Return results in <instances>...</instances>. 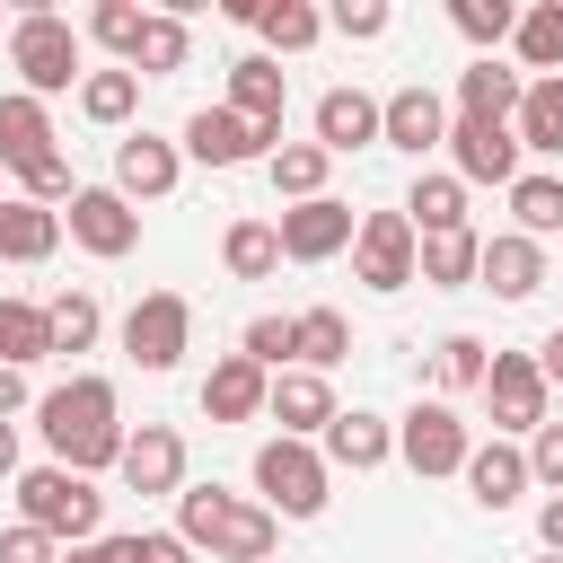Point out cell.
Returning a JSON list of instances; mask_svg holds the SVG:
<instances>
[{
  "instance_id": "6da1fadb",
  "label": "cell",
  "mask_w": 563,
  "mask_h": 563,
  "mask_svg": "<svg viewBox=\"0 0 563 563\" xmlns=\"http://www.w3.org/2000/svg\"><path fill=\"white\" fill-rule=\"evenodd\" d=\"M35 431H44V449H53V466H70V475H106V466H123V413H114V387L106 378H70V387H44L35 396Z\"/></svg>"
},
{
  "instance_id": "7a4b0ae2",
  "label": "cell",
  "mask_w": 563,
  "mask_h": 563,
  "mask_svg": "<svg viewBox=\"0 0 563 563\" xmlns=\"http://www.w3.org/2000/svg\"><path fill=\"white\" fill-rule=\"evenodd\" d=\"M176 537H185L194 554H211V563H273L282 519H273L264 501L220 493V484H185V493H176Z\"/></svg>"
},
{
  "instance_id": "3957f363",
  "label": "cell",
  "mask_w": 563,
  "mask_h": 563,
  "mask_svg": "<svg viewBox=\"0 0 563 563\" xmlns=\"http://www.w3.org/2000/svg\"><path fill=\"white\" fill-rule=\"evenodd\" d=\"M18 519L44 528L53 545H97L106 537V493L70 466H26L18 475Z\"/></svg>"
},
{
  "instance_id": "277c9868",
  "label": "cell",
  "mask_w": 563,
  "mask_h": 563,
  "mask_svg": "<svg viewBox=\"0 0 563 563\" xmlns=\"http://www.w3.org/2000/svg\"><path fill=\"white\" fill-rule=\"evenodd\" d=\"M9 70H18L26 97H62L70 79H88V44H79L70 18H53V9H18V18H9Z\"/></svg>"
},
{
  "instance_id": "5b68a950",
  "label": "cell",
  "mask_w": 563,
  "mask_h": 563,
  "mask_svg": "<svg viewBox=\"0 0 563 563\" xmlns=\"http://www.w3.org/2000/svg\"><path fill=\"white\" fill-rule=\"evenodd\" d=\"M334 466H325V449L317 440H264L255 449V493H264V510L273 519H317L334 493Z\"/></svg>"
},
{
  "instance_id": "8992f818",
  "label": "cell",
  "mask_w": 563,
  "mask_h": 563,
  "mask_svg": "<svg viewBox=\"0 0 563 563\" xmlns=\"http://www.w3.org/2000/svg\"><path fill=\"white\" fill-rule=\"evenodd\" d=\"M352 282H361V290H405V282H422V238H413L405 211H361Z\"/></svg>"
},
{
  "instance_id": "52a82bcc",
  "label": "cell",
  "mask_w": 563,
  "mask_h": 563,
  "mask_svg": "<svg viewBox=\"0 0 563 563\" xmlns=\"http://www.w3.org/2000/svg\"><path fill=\"white\" fill-rule=\"evenodd\" d=\"M484 405H493V431H501V440H519V431L537 440V431L554 422V413H545L554 387H545L537 352H493V369H484Z\"/></svg>"
},
{
  "instance_id": "ba28073f",
  "label": "cell",
  "mask_w": 563,
  "mask_h": 563,
  "mask_svg": "<svg viewBox=\"0 0 563 563\" xmlns=\"http://www.w3.org/2000/svg\"><path fill=\"white\" fill-rule=\"evenodd\" d=\"M185 343H194V308H185V290H141L132 299V317H123V352H132V369H176L185 361Z\"/></svg>"
},
{
  "instance_id": "9c48e42d",
  "label": "cell",
  "mask_w": 563,
  "mask_h": 563,
  "mask_svg": "<svg viewBox=\"0 0 563 563\" xmlns=\"http://www.w3.org/2000/svg\"><path fill=\"white\" fill-rule=\"evenodd\" d=\"M396 457H405L413 475H466L475 431H466V413H457V405H413V413L396 422Z\"/></svg>"
},
{
  "instance_id": "30bf717a",
  "label": "cell",
  "mask_w": 563,
  "mask_h": 563,
  "mask_svg": "<svg viewBox=\"0 0 563 563\" xmlns=\"http://www.w3.org/2000/svg\"><path fill=\"white\" fill-rule=\"evenodd\" d=\"M449 176L457 185H519V132L510 123H475V114H457L449 123Z\"/></svg>"
},
{
  "instance_id": "8fae6325",
  "label": "cell",
  "mask_w": 563,
  "mask_h": 563,
  "mask_svg": "<svg viewBox=\"0 0 563 563\" xmlns=\"http://www.w3.org/2000/svg\"><path fill=\"white\" fill-rule=\"evenodd\" d=\"M62 229H70L88 255H106V264L141 246V211H132L114 185H79V194H70V211H62Z\"/></svg>"
},
{
  "instance_id": "7c38bea8",
  "label": "cell",
  "mask_w": 563,
  "mask_h": 563,
  "mask_svg": "<svg viewBox=\"0 0 563 563\" xmlns=\"http://www.w3.org/2000/svg\"><path fill=\"white\" fill-rule=\"evenodd\" d=\"M273 229H282V264H325V255H343V246L361 238L352 202H334V194H317V202H290Z\"/></svg>"
},
{
  "instance_id": "4fadbf2b",
  "label": "cell",
  "mask_w": 563,
  "mask_h": 563,
  "mask_svg": "<svg viewBox=\"0 0 563 563\" xmlns=\"http://www.w3.org/2000/svg\"><path fill=\"white\" fill-rule=\"evenodd\" d=\"M282 141L273 132H255L246 114H229V106H194L185 114V158H202V167H246V158H273Z\"/></svg>"
},
{
  "instance_id": "5bb4252c",
  "label": "cell",
  "mask_w": 563,
  "mask_h": 563,
  "mask_svg": "<svg viewBox=\"0 0 563 563\" xmlns=\"http://www.w3.org/2000/svg\"><path fill=\"white\" fill-rule=\"evenodd\" d=\"M185 176V141H158V132H123L114 141V194L123 202H167Z\"/></svg>"
},
{
  "instance_id": "9a60e30c",
  "label": "cell",
  "mask_w": 563,
  "mask_h": 563,
  "mask_svg": "<svg viewBox=\"0 0 563 563\" xmlns=\"http://www.w3.org/2000/svg\"><path fill=\"white\" fill-rule=\"evenodd\" d=\"M387 132V97H361V88H325L317 97V150L325 158H352Z\"/></svg>"
},
{
  "instance_id": "2e32d148",
  "label": "cell",
  "mask_w": 563,
  "mask_h": 563,
  "mask_svg": "<svg viewBox=\"0 0 563 563\" xmlns=\"http://www.w3.org/2000/svg\"><path fill=\"white\" fill-rule=\"evenodd\" d=\"M264 405H273V369H255L246 352H220L211 378H202V413L211 422H255Z\"/></svg>"
},
{
  "instance_id": "e0dca14e",
  "label": "cell",
  "mask_w": 563,
  "mask_h": 563,
  "mask_svg": "<svg viewBox=\"0 0 563 563\" xmlns=\"http://www.w3.org/2000/svg\"><path fill=\"white\" fill-rule=\"evenodd\" d=\"M282 106H290L282 62H273V53H238V62H229V114H246L255 132H273V141H282Z\"/></svg>"
},
{
  "instance_id": "ac0fdd59",
  "label": "cell",
  "mask_w": 563,
  "mask_h": 563,
  "mask_svg": "<svg viewBox=\"0 0 563 563\" xmlns=\"http://www.w3.org/2000/svg\"><path fill=\"white\" fill-rule=\"evenodd\" d=\"M475 282H484L493 299H537V290H545V246H537V238H519V229H501V238H484Z\"/></svg>"
},
{
  "instance_id": "d6986e66",
  "label": "cell",
  "mask_w": 563,
  "mask_h": 563,
  "mask_svg": "<svg viewBox=\"0 0 563 563\" xmlns=\"http://www.w3.org/2000/svg\"><path fill=\"white\" fill-rule=\"evenodd\" d=\"M264 413L282 422V440H325V422H334L343 405H334V387H325L317 369H282V378H273V405H264Z\"/></svg>"
},
{
  "instance_id": "ffe728a7",
  "label": "cell",
  "mask_w": 563,
  "mask_h": 563,
  "mask_svg": "<svg viewBox=\"0 0 563 563\" xmlns=\"http://www.w3.org/2000/svg\"><path fill=\"white\" fill-rule=\"evenodd\" d=\"M132 493H185V440L167 431V422H141L132 440H123V466H114Z\"/></svg>"
},
{
  "instance_id": "44dd1931",
  "label": "cell",
  "mask_w": 563,
  "mask_h": 563,
  "mask_svg": "<svg viewBox=\"0 0 563 563\" xmlns=\"http://www.w3.org/2000/svg\"><path fill=\"white\" fill-rule=\"evenodd\" d=\"M378 141H396L405 158H422V150H449V106H440V97L413 79V88H396V97H387V132H378Z\"/></svg>"
},
{
  "instance_id": "7402d4cb",
  "label": "cell",
  "mask_w": 563,
  "mask_h": 563,
  "mask_svg": "<svg viewBox=\"0 0 563 563\" xmlns=\"http://www.w3.org/2000/svg\"><path fill=\"white\" fill-rule=\"evenodd\" d=\"M528 484H537V475H528V449H519V440H475V457H466V493H475L484 510H510Z\"/></svg>"
},
{
  "instance_id": "603a6c76",
  "label": "cell",
  "mask_w": 563,
  "mask_h": 563,
  "mask_svg": "<svg viewBox=\"0 0 563 563\" xmlns=\"http://www.w3.org/2000/svg\"><path fill=\"white\" fill-rule=\"evenodd\" d=\"M35 158H53V114H44V97L9 88V97H0V167L26 176Z\"/></svg>"
},
{
  "instance_id": "cb8c5ba5",
  "label": "cell",
  "mask_w": 563,
  "mask_h": 563,
  "mask_svg": "<svg viewBox=\"0 0 563 563\" xmlns=\"http://www.w3.org/2000/svg\"><path fill=\"white\" fill-rule=\"evenodd\" d=\"M519 97H528V79H519V70H501L493 53L457 70V114H475V123H510V114H519Z\"/></svg>"
},
{
  "instance_id": "d4e9b609",
  "label": "cell",
  "mask_w": 563,
  "mask_h": 563,
  "mask_svg": "<svg viewBox=\"0 0 563 563\" xmlns=\"http://www.w3.org/2000/svg\"><path fill=\"white\" fill-rule=\"evenodd\" d=\"M387 457H396V431H387L378 413H361V405H352V413H334V422H325V466L369 475V466H387Z\"/></svg>"
},
{
  "instance_id": "484cf974",
  "label": "cell",
  "mask_w": 563,
  "mask_h": 563,
  "mask_svg": "<svg viewBox=\"0 0 563 563\" xmlns=\"http://www.w3.org/2000/svg\"><path fill=\"white\" fill-rule=\"evenodd\" d=\"M62 246V211H44V202H0V264H44Z\"/></svg>"
},
{
  "instance_id": "4316f807",
  "label": "cell",
  "mask_w": 563,
  "mask_h": 563,
  "mask_svg": "<svg viewBox=\"0 0 563 563\" xmlns=\"http://www.w3.org/2000/svg\"><path fill=\"white\" fill-rule=\"evenodd\" d=\"M510 220H519V238H554L563 229V176L554 167H519V185H510Z\"/></svg>"
},
{
  "instance_id": "83f0119b",
  "label": "cell",
  "mask_w": 563,
  "mask_h": 563,
  "mask_svg": "<svg viewBox=\"0 0 563 563\" xmlns=\"http://www.w3.org/2000/svg\"><path fill=\"white\" fill-rule=\"evenodd\" d=\"M510 132H519V150H537V158H563V79H528V97H519Z\"/></svg>"
},
{
  "instance_id": "f1b7e54d",
  "label": "cell",
  "mask_w": 563,
  "mask_h": 563,
  "mask_svg": "<svg viewBox=\"0 0 563 563\" xmlns=\"http://www.w3.org/2000/svg\"><path fill=\"white\" fill-rule=\"evenodd\" d=\"M405 220H413V238H449V229H466V185H457V176H413Z\"/></svg>"
},
{
  "instance_id": "f546056e",
  "label": "cell",
  "mask_w": 563,
  "mask_h": 563,
  "mask_svg": "<svg viewBox=\"0 0 563 563\" xmlns=\"http://www.w3.org/2000/svg\"><path fill=\"white\" fill-rule=\"evenodd\" d=\"M220 264H229L238 282H273V273H282V229H273V220H229Z\"/></svg>"
},
{
  "instance_id": "4dcf8cb0",
  "label": "cell",
  "mask_w": 563,
  "mask_h": 563,
  "mask_svg": "<svg viewBox=\"0 0 563 563\" xmlns=\"http://www.w3.org/2000/svg\"><path fill=\"white\" fill-rule=\"evenodd\" d=\"M325 167H334V158H325L317 141H282V150L264 158V176H273L282 202H317V194H325Z\"/></svg>"
},
{
  "instance_id": "1f68e13d",
  "label": "cell",
  "mask_w": 563,
  "mask_h": 563,
  "mask_svg": "<svg viewBox=\"0 0 563 563\" xmlns=\"http://www.w3.org/2000/svg\"><path fill=\"white\" fill-rule=\"evenodd\" d=\"M0 361L26 369V361H53V317L35 299H0Z\"/></svg>"
},
{
  "instance_id": "d6a6232c",
  "label": "cell",
  "mask_w": 563,
  "mask_h": 563,
  "mask_svg": "<svg viewBox=\"0 0 563 563\" xmlns=\"http://www.w3.org/2000/svg\"><path fill=\"white\" fill-rule=\"evenodd\" d=\"M519 62L537 70V79H563V0H537V9H519Z\"/></svg>"
},
{
  "instance_id": "836d02e7",
  "label": "cell",
  "mask_w": 563,
  "mask_h": 563,
  "mask_svg": "<svg viewBox=\"0 0 563 563\" xmlns=\"http://www.w3.org/2000/svg\"><path fill=\"white\" fill-rule=\"evenodd\" d=\"M185 18L176 9H150V26H141V44H132V62L123 70H141V79H167V70H185Z\"/></svg>"
},
{
  "instance_id": "e575fe53",
  "label": "cell",
  "mask_w": 563,
  "mask_h": 563,
  "mask_svg": "<svg viewBox=\"0 0 563 563\" xmlns=\"http://www.w3.org/2000/svg\"><path fill=\"white\" fill-rule=\"evenodd\" d=\"M132 106H141V70H88L79 79V114L88 123L114 132V123H132Z\"/></svg>"
},
{
  "instance_id": "d590c367",
  "label": "cell",
  "mask_w": 563,
  "mask_h": 563,
  "mask_svg": "<svg viewBox=\"0 0 563 563\" xmlns=\"http://www.w3.org/2000/svg\"><path fill=\"white\" fill-rule=\"evenodd\" d=\"M475 264H484V238H475V229L422 238V282H431V290H457V282H475Z\"/></svg>"
},
{
  "instance_id": "8d00e7d4",
  "label": "cell",
  "mask_w": 563,
  "mask_h": 563,
  "mask_svg": "<svg viewBox=\"0 0 563 563\" xmlns=\"http://www.w3.org/2000/svg\"><path fill=\"white\" fill-rule=\"evenodd\" d=\"M255 35H264L273 53H308V44L325 35V18H317L308 0H264V18H255Z\"/></svg>"
},
{
  "instance_id": "74e56055",
  "label": "cell",
  "mask_w": 563,
  "mask_h": 563,
  "mask_svg": "<svg viewBox=\"0 0 563 563\" xmlns=\"http://www.w3.org/2000/svg\"><path fill=\"white\" fill-rule=\"evenodd\" d=\"M44 317H53V352H88L97 325H106L97 290H62V299H44Z\"/></svg>"
},
{
  "instance_id": "f35d334b",
  "label": "cell",
  "mask_w": 563,
  "mask_h": 563,
  "mask_svg": "<svg viewBox=\"0 0 563 563\" xmlns=\"http://www.w3.org/2000/svg\"><path fill=\"white\" fill-rule=\"evenodd\" d=\"M238 352H246L255 369H273V378L299 369V317H255V325L238 334Z\"/></svg>"
},
{
  "instance_id": "ab89813d",
  "label": "cell",
  "mask_w": 563,
  "mask_h": 563,
  "mask_svg": "<svg viewBox=\"0 0 563 563\" xmlns=\"http://www.w3.org/2000/svg\"><path fill=\"white\" fill-rule=\"evenodd\" d=\"M343 352H352V325H343V308H308V317H299V369H317V378H325Z\"/></svg>"
},
{
  "instance_id": "60d3db41",
  "label": "cell",
  "mask_w": 563,
  "mask_h": 563,
  "mask_svg": "<svg viewBox=\"0 0 563 563\" xmlns=\"http://www.w3.org/2000/svg\"><path fill=\"white\" fill-rule=\"evenodd\" d=\"M449 26L466 44H501V35H519V9L510 0H449Z\"/></svg>"
},
{
  "instance_id": "b9f144b4",
  "label": "cell",
  "mask_w": 563,
  "mask_h": 563,
  "mask_svg": "<svg viewBox=\"0 0 563 563\" xmlns=\"http://www.w3.org/2000/svg\"><path fill=\"white\" fill-rule=\"evenodd\" d=\"M141 26H150V9H132V0H97V9H88V35H97L106 53H123V62H132Z\"/></svg>"
},
{
  "instance_id": "7bdbcfd3",
  "label": "cell",
  "mask_w": 563,
  "mask_h": 563,
  "mask_svg": "<svg viewBox=\"0 0 563 563\" xmlns=\"http://www.w3.org/2000/svg\"><path fill=\"white\" fill-rule=\"evenodd\" d=\"M484 369H493V361H484L475 334H449V343H440V378H449V387H484Z\"/></svg>"
},
{
  "instance_id": "ee69618b",
  "label": "cell",
  "mask_w": 563,
  "mask_h": 563,
  "mask_svg": "<svg viewBox=\"0 0 563 563\" xmlns=\"http://www.w3.org/2000/svg\"><path fill=\"white\" fill-rule=\"evenodd\" d=\"M325 26H334V35H352V44H378V35H387V9H378V0H343Z\"/></svg>"
},
{
  "instance_id": "f6af8a7d",
  "label": "cell",
  "mask_w": 563,
  "mask_h": 563,
  "mask_svg": "<svg viewBox=\"0 0 563 563\" xmlns=\"http://www.w3.org/2000/svg\"><path fill=\"white\" fill-rule=\"evenodd\" d=\"M0 563H62V545H53L44 528L18 519V528H0Z\"/></svg>"
},
{
  "instance_id": "bcb514c9",
  "label": "cell",
  "mask_w": 563,
  "mask_h": 563,
  "mask_svg": "<svg viewBox=\"0 0 563 563\" xmlns=\"http://www.w3.org/2000/svg\"><path fill=\"white\" fill-rule=\"evenodd\" d=\"M528 475H537V484H554V493H563V422H545V431H537V440H528Z\"/></svg>"
},
{
  "instance_id": "7dc6e473",
  "label": "cell",
  "mask_w": 563,
  "mask_h": 563,
  "mask_svg": "<svg viewBox=\"0 0 563 563\" xmlns=\"http://www.w3.org/2000/svg\"><path fill=\"white\" fill-rule=\"evenodd\" d=\"M132 563H194V545H185L176 528H141V537H132Z\"/></svg>"
},
{
  "instance_id": "c3c4849f",
  "label": "cell",
  "mask_w": 563,
  "mask_h": 563,
  "mask_svg": "<svg viewBox=\"0 0 563 563\" xmlns=\"http://www.w3.org/2000/svg\"><path fill=\"white\" fill-rule=\"evenodd\" d=\"M62 563H132V537H97V545H62Z\"/></svg>"
},
{
  "instance_id": "681fc988",
  "label": "cell",
  "mask_w": 563,
  "mask_h": 563,
  "mask_svg": "<svg viewBox=\"0 0 563 563\" xmlns=\"http://www.w3.org/2000/svg\"><path fill=\"white\" fill-rule=\"evenodd\" d=\"M537 537H545V554H563V493H545V510H537Z\"/></svg>"
},
{
  "instance_id": "f907efd6",
  "label": "cell",
  "mask_w": 563,
  "mask_h": 563,
  "mask_svg": "<svg viewBox=\"0 0 563 563\" xmlns=\"http://www.w3.org/2000/svg\"><path fill=\"white\" fill-rule=\"evenodd\" d=\"M18 405H26V369H9V361H0V422H9Z\"/></svg>"
},
{
  "instance_id": "816d5d0a",
  "label": "cell",
  "mask_w": 563,
  "mask_h": 563,
  "mask_svg": "<svg viewBox=\"0 0 563 563\" xmlns=\"http://www.w3.org/2000/svg\"><path fill=\"white\" fill-rule=\"evenodd\" d=\"M537 369H545V387H563V325L537 343Z\"/></svg>"
},
{
  "instance_id": "f5cc1de1",
  "label": "cell",
  "mask_w": 563,
  "mask_h": 563,
  "mask_svg": "<svg viewBox=\"0 0 563 563\" xmlns=\"http://www.w3.org/2000/svg\"><path fill=\"white\" fill-rule=\"evenodd\" d=\"M26 466H18V422H0V484H18Z\"/></svg>"
},
{
  "instance_id": "db71d44e",
  "label": "cell",
  "mask_w": 563,
  "mask_h": 563,
  "mask_svg": "<svg viewBox=\"0 0 563 563\" xmlns=\"http://www.w3.org/2000/svg\"><path fill=\"white\" fill-rule=\"evenodd\" d=\"M537 563H563V554H537Z\"/></svg>"
}]
</instances>
